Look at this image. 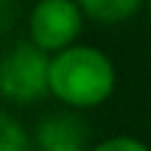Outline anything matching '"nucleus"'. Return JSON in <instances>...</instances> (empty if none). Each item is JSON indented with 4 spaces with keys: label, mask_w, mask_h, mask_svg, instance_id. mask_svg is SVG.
<instances>
[{
    "label": "nucleus",
    "mask_w": 151,
    "mask_h": 151,
    "mask_svg": "<svg viewBox=\"0 0 151 151\" xmlns=\"http://www.w3.org/2000/svg\"><path fill=\"white\" fill-rule=\"evenodd\" d=\"M115 87H118L115 62L95 45L76 42L50 56L48 90L50 98H56L65 109L76 112L98 109L115 95Z\"/></svg>",
    "instance_id": "obj_1"
},
{
    "label": "nucleus",
    "mask_w": 151,
    "mask_h": 151,
    "mask_svg": "<svg viewBox=\"0 0 151 151\" xmlns=\"http://www.w3.org/2000/svg\"><path fill=\"white\" fill-rule=\"evenodd\" d=\"M48 78L50 53L37 48L31 39H20L0 53V98L6 104L31 106L42 101L45 95H50Z\"/></svg>",
    "instance_id": "obj_2"
},
{
    "label": "nucleus",
    "mask_w": 151,
    "mask_h": 151,
    "mask_svg": "<svg viewBox=\"0 0 151 151\" xmlns=\"http://www.w3.org/2000/svg\"><path fill=\"white\" fill-rule=\"evenodd\" d=\"M84 11L76 0H37L28 11V39L45 53H59L78 42L84 31Z\"/></svg>",
    "instance_id": "obj_3"
},
{
    "label": "nucleus",
    "mask_w": 151,
    "mask_h": 151,
    "mask_svg": "<svg viewBox=\"0 0 151 151\" xmlns=\"http://www.w3.org/2000/svg\"><path fill=\"white\" fill-rule=\"evenodd\" d=\"M34 151H90L92 132L81 112L76 109H56L48 112L31 132Z\"/></svg>",
    "instance_id": "obj_4"
},
{
    "label": "nucleus",
    "mask_w": 151,
    "mask_h": 151,
    "mask_svg": "<svg viewBox=\"0 0 151 151\" xmlns=\"http://www.w3.org/2000/svg\"><path fill=\"white\" fill-rule=\"evenodd\" d=\"M87 20L98 25H120L140 11L146 0H76Z\"/></svg>",
    "instance_id": "obj_5"
},
{
    "label": "nucleus",
    "mask_w": 151,
    "mask_h": 151,
    "mask_svg": "<svg viewBox=\"0 0 151 151\" xmlns=\"http://www.w3.org/2000/svg\"><path fill=\"white\" fill-rule=\"evenodd\" d=\"M0 151H34L31 132L3 106H0Z\"/></svg>",
    "instance_id": "obj_6"
},
{
    "label": "nucleus",
    "mask_w": 151,
    "mask_h": 151,
    "mask_svg": "<svg viewBox=\"0 0 151 151\" xmlns=\"http://www.w3.org/2000/svg\"><path fill=\"white\" fill-rule=\"evenodd\" d=\"M90 151H151V146H146L140 137H132V134H112L92 143Z\"/></svg>",
    "instance_id": "obj_7"
},
{
    "label": "nucleus",
    "mask_w": 151,
    "mask_h": 151,
    "mask_svg": "<svg viewBox=\"0 0 151 151\" xmlns=\"http://www.w3.org/2000/svg\"><path fill=\"white\" fill-rule=\"evenodd\" d=\"M11 25H14V9H11V0H0V37H3Z\"/></svg>",
    "instance_id": "obj_8"
},
{
    "label": "nucleus",
    "mask_w": 151,
    "mask_h": 151,
    "mask_svg": "<svg viewBox=\"0 0 151 151\" xmlns=\"http://www.w3.org/2000/svg\"><path fill=\"white\" fill-rule=\"evenodd\" d=\"M148 17H151V0H148Z\"/></svg>",
    "instance_id": "obj_9"
}]
</instances>
